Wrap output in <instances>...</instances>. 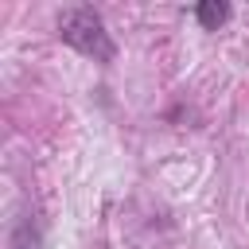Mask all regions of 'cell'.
Wrapping results in <instances>:
<instances>
[{"instance_id":"cell-1","label":"cell","mask_w":249,"mask_h":249,"mask_svg":"<svg viewBox=\"0 0 249 249\" xmlns=\"http://www.w3.org/2000/svg\"><path fill=\"white\" fill-rule=\"evenodd\" d=\"M58 35H62V43H70L74 51H82V54L93 58V62H113V54H117V47H113V39H109V31H105L101 12L89 8V4L66 8V12L58 16Z\"/></svg>"},{"instance_id":"cell-2","label":"cell","mask_w":249,"mask_h":249,"mask_svg":"<svg viewBox=\"0 0 249 249\" xmlns=\"http://www.w3.org/2000/svg\"><path fill=\"white\" fill-rule=\"evenodd\" d=\"M39 245H43V233H39L35 218L23 214V218L16 222V230H12V249H39Z\"/></svg>"},{"instance_id":"cell-3","label":"cell","mask_w":249,"mask_h":249,"mask_svg":"<svg viewBox=\"0 0 249 249\" xmlns=\"http://www.w3.org/2000/svg\"><path fill=\"white\" fill-rule=\"evenodd\" d=\"M195 16H198V23H202L206 31H214L218 23H226V19H230V4H218V0H202V4L195 8Z\"/></svg>"}]
</instances>
